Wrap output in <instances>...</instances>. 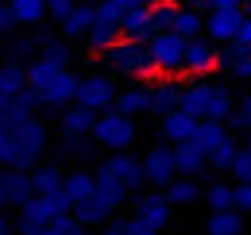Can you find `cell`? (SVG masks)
<instances>
[{
    "mask_svg": "<svg viewBox=\"0 0 251 235\" xmlns=\"http://www.w3.org/2000/svg\"><path fill=\"white\" fill-rule=\"evenodd\" d=\"M104 62H108V70L120 73V77H139V81L162 77L155 58H151V47H147L143 39H127L124 35L120 43H112V47L104 50Z\"/></svg>",
    "mask_w": 251,
    "mask_h": 235,
    "instance_id": "1",
    "label": "cell"
},
{
    "mask_svg": "<svg viewBox=\"0 0 251 235\" xmlns=\"http://www.w3.org/2000/svg\"><path fill=\"white\" fill-rule=\"evenodd\" d=\"M182 108L193 112L197 119H232L236 112V100L224 85H213V81H201V85H186L182 89Z\"/></svg>",
    "mask_w": 251,
    "mask_h": 235,
    "instance_id": "2",
    "label": "cell"
},
{
    "mask_svg": "<svg viewBox=\"0 0 251 235\" xmlns=\"http://www.w3.org/2000/svg\"><path fill=\"white\" fill-rule=\"evenodd\" d=\"M74 208V201L66 197V193H54V197H43V193H31L20 212H16V235H27V232H39V228H47L50 220H58Z\"/></svg>",
    "mask_w": 251,
    "mask_h": 235,
    "instance_id": "3",
    "label": "cell"
},
{
    "mask_svg": "<svg viewBox=\"0 0 251 235\" xmlns=\"http://www.w3.org/2000/svg\"><path fill=\"white\" fill-rule=\"evenodd\" d=\"M89 135L97 139V147H104V150H131L139 127H135V116H124L116 108H104V116H97Z\"/></svg>",
    "mask_w": 251,
    "mask_h": 235,
    "instance_id": "4",
    "label": "cell"
},
{
    "mask_svg": "<svg viewBox=\"0 0 251 235\" xmlns=\"http://www.w3.org/2000/svg\"><path fill=\"white\" fill-rule=\"evenodd\" d=\"M186 43L178 31H158L147 39V47H151V58H155L158 73L162 77H174V73H186Z\"/></svg>",
    "mask_w": 251,
    "mask_h": 235,
    "instance_id": "5",
    "label": "cell"
},
{
    "mask_svg": "<svg viewBox=\"0 0 251 235\" xmlns=\"http://www.w3.org/2000/svg\"><path fill=\"white\" fill-rule=\"evenodd\" d=\"M100 174H112L127 193H139L147 185V174H143V158H135L131 150H108V158L97 166Z\"/></svg>",
    "mask_w": 251,
    "mask_h": 235,
    "instance_id": "6",
    "label": "cell"
},
{
    "mask_svg": "<svg viewBox=\"0 0 251 235\" xmlns=\"http://www.w3.org/2000/svg\"><path fill=\"white\" fill-rule=\"evenodd\" d=\"M116 77L112 73H85L81 81H77V104H85V108H93V112H104V108H112L116 104Z\"/></svg>",
    "mask_w": 251,
    "mask_h": 235,
    "instance_id": "7",
    "label": "cell"
},
{
    "mask_svg": "<svg viewBox=\"0 0 251 235\" xmlns=\"http://www.w3.org/2000/svg\"><path fill=\"white\" fill-rule=\"evenodd\" d=\"M135 220H143V224H151L155 232H162L166 224H170V216H174V201L166 197V189H155V193H135Z\"/></svg>",
    "mask_w": 251,
    "mask_h": 235,
    "instance_id": "8",
    "label": "cell"
},
{
    "mask_svg": "<svg viewBox=\"0 0 251 235\" xmlns=\"http://www.w3.org/2000/svg\"><path fill=\"white\" fill-rule=\"evenodd\" d=\"M12 131H16V139H20V150H24L27 166L43 162V154H47V147H50V131H47V123L31 116V119H24V123H16Z\"/></svg>",
    "mask_w": 251,
    "mask_h": 235,
    "instance_id": "9",
    "label": "cell"
},
{
    "mask_svg": "<svg viewBox=\"0 0 251 235\" xmlns=\"http://www.w3.org/2000/svg\"><path fill=\"white\" fill-rule=\"evenodd\" d=\"M35 193L31 185V170L20 166H0V205L4 208H20L27 197Z\"/></svg>",
    "mask_w": 251,
    "mask_h": 235,
    "instance_id": "10",
    "label": "cell"
},
{
    "mask_svg": "<svg viewBox=\"0 0 251 235\" xmlns=\"http://www.w3.org/2000/svg\"><path fill=\"white\" fill-rule=\"evenodd\" d=\"M143 174H147V185L155 189H166L174 177H178V162H174V147H151L143 154Z\"/></svg>",
    "mask_w": 251,
    "mask_h": 235,
    "instance_id": "11",
    "label": "cell"
},
{
    "mask_svg": "<svg viewBox=\"0 0 251 235\" xmlns=\"http://www.w3.org/2000/svg\"><path fill=\"white\" fill-rule=\"evenodd\" d=\"M240 24H244V8H213L205 16V39L228 43V39L240 35Z\"/></svg>",
    "mask_w": 251,
    "mask_h": 235,
    "instance_id": "12",
    "label": "cell"
},
{
    "mask_svg": "<svg viewBox=\"0 0 251 235\" xmlns=\"http://www.w3.org/2000/svg\"><path fill=\"white\" fill-rule=\"evenodd\" d=\"M93 24H97L93 4H89V0H77V4H74V8L66 12L62 20H58V35L74 43V39H85V31L93 27Z\"/></svg>",
    "mask_w": 251,
    "mask_h": 235,
    "instance_id": "13",
    "label": "cell"
},
{
    "mask_svg": "<svg viewBox=\"0 0 251 235\" xmlns=\"http://www.w3.org/2000/svg\"><path fill=\"white\" fill-rule=\"evenodd\" d=\"M77 81H81V77L66 66L62 73L39 93V96H43V108H66V104H74V96H77Z\"/></svg>",
    "mask_w": 251,
    "mask_h": 235,
    "instance_id": "14",
    "label": "cell"
},
{
    "mask_svg": "<svg viewBox=\"0 0 251 235\" xmlns=\"http://www.w3.org/2000/svg\"><path fill=\"white\" fill-rule=\"evenodd\" d=\"M31 185H35V193H43V197L66 193V170H62V162H54V158L35 162V166H31Z\"/></svg>",
    "mask_w": 251,
    "mask_h": 235,
    "instance_id": "15",
    "label": "cell"
},
{
    "mask_svg": "<svg viewBox=\"0 0 251 235\" xmlns=\"http://www.w3.org/2000/svg\"><path fill=\"white\" fill-rule=\"evenodd\" d=\"M220 66V50L213 47V39H189L186 43V73H209Z\"/></svg>",
    "mask_w": 251,
    "mask_h": 235,
    "instance_id": "16",
    "label": "cell"
},
{
    "mask_svg": "<svg viewBox=\"0 0 251 235\" xmlns=\"http://www.w3.org/2000/svg\"><path fill=\"white\" fill-rule=\"evenodd\" d=\"M197 123H201V119L178 104L174 112H166V116H162V123H158V127H162V139H166V143H186V139H193Z\"/></svg>",
    "mask_w": 251,
    "mask_h": 235,
    "instance_id": "17",
    "label": "cell"
},
{
    "mask_svg": "<svg viewBox=\"0 0 251 235\" xmlns=\"http://www.w3.org/2000/svg\"><path fill=\"white\" fill-rule=\"evenodd\" d=\"M74 220L81 224V228H104L108 220H112V208L104 205L97 193H89V197H81V201H74Z\"/></svg>",
    "mask_w": 251,
    "mask_h": 235,
    "instance_id": "18",
    "label": "cell"
},
{
    "mask_svg": "<svg viewBox=\"0 0 251 235\" xmlns=\"http://www.w3.org/2000/svg\"><path fill=\"white\" fill-rule=\"evenodd\" d=\"M174 162H178V174L201 177L205 170H209V150H201L193 139H186V143H174Z\"/></svg>",
    "mask_w": 251,
    "mask_h": 235,
    "instance_id": "19",
    "label": "cell"
},
{
    "mask_svg": "<svg viewBox=\"0 0 251 235\" xmlns=\"http://www.w3.org/2000/svg\"><path fill=\"white\" fill-rule=\"evenodd\" d=\"M93 123H97V112L74 100V104H66L62 116H58V131H62V135H89Z\"/></svg>",
    "mask_w": 251,
    "mask_h": 235,
    "instance_id": "20",
    "label": "cell"
},
{
    "mask_svg": "<svg viewBox=\"0 0 251 235\" xmlns=\"http://www.w3.org/2000/svg\"><path fill=\"white\" fill-rule=\"evenodd\" d=\"M120 31H124L127 39H151L155 35V24H151V4H135V8H127L124 20H120Z\"/></svg>",
    "mask_w": 251,
    "mask_h": 235,
    "instance_id": "21",
    "label": "cell"
},
{
    "mask_svg": "<svg viewBox=\"0 0 251 235\" xmlns=\"http://www.w3.org/2000/svg\"><path fill=\"white\" fill-rule=\"evenodd\" d=\"M112 108H116V112H124V116H143V112H151V85L120 89Z\"/></svg>",
    "mask_w": 251,
    "mask_h": 235,
    "instance_id": "22",
    "label": "cell"
},
{
    "mask_svg": "<svg viewBox=\"0 0 251 235\" xmlns=\"http://www.w3.org/2000/svg\"><path fill=\"white\" fill-rule=\"evenodd\" d=\"M209 235H244V212L240 208H220L209 212Z\"/></svg>",
    "mask_w": 251,
    "mask_h": 235,
    "instance_id": "23",
    "label": "cell"
},
{
    "mask_svg": "<svg viewBox=\"0 0 251 235\" xmlns=\"http://www.w3.org/2000/svg\"><path fill=\"white\" fill-rule=\"evenodd\" d=\"M8 8L20 27H39L47 20V0H8Z\"/></svg>",
    "mask_w": 251,
    "mask_h": 235,
    "instance_id": "24",
    "label": "cell"
},
{
    "mask_svg": "<svg viewBox=\"0 0 251 235\" xmlns=\"http://www.w3.org/2000/svg\"><path fill=\"white\" fill-rule=\"evenodd\" d=\"M62 70H66V66H54L50 58H43V54H39V58L27 62V85H31L35 93H43V89L50 85V81H54Z\"/></svg>",
    "mask_w": 251,
    "mask_h": 235,
    "instance_id": "25",
    "label": "cell"
},
{
    "mask_svg": "<svg viewBox=\"0 0 251 235\" xmlns=\"http://www.w3.org/2000/svg\"><path fill=\"white\" fill-rule=\"evenodd\" d=\"M170 31H178L182 39H197V35L205 31V12H197L193 4H182V8L174 12V27Z\"/></svg>",
    "mask_w": 251,
    "mask_h": 235,
    "instance_id": "26",
    "label": "cell"
},
{
    "mask_svg": "<svg viewBox=\"0 0 251 235\" xmlns=\"http://www.w3.org/2000/svg\"><path fill=\"white\" fill-rule=\"evenodd\" d=\"M228 135H232V131H228V123H224V119H201V123H197V131H193V143H197L201 150H213V147H220Z\"/></svg>",
    "mask_w": 251,
    "mask_h": 235,
    "instance_id": "27",
    "label": "cell"
},
{
    "mask_svg": "<svg viewBox=\"0 0 251 235\" xmlns=\"http://www.w3.org/2000/svg\"><path fill=\"white\" fill-rule=\"evenodd\" d=\"M124 39V31H120V24H93V27L85 31V43H89V50L93 54H104L112 43H120Z\"/></svg>",
    "mask_w": 251,
    "mask_h": 235,
    "instance_id": "28",
    "label": "cell"
},
{
    "mask_svg": "<svg viewBox=\"0 0 251 235\" xmlns=\"http://www.w3.org/2000/svg\"><path fill=\"white\" fill-rule=\"evenodd\" d=\"M97 193V174H89L85 166H74L70 174H66V197L70 201H81V197H89Z\"/></svg>",
    "mask_w": 251,
    "mask_h": 235,
    "instance_id": "29",
    "label": "cell"
},
{
    "mask_svg": "<svg viewBox=\"0 0 251 235\" xmlns=\"http://www.w3.org/2000/svg\"><path fill=\"white\" fill-rule=\"evenodd\" d=\"M27 89V66L24 62H8L0 66V96H16Z\"/></svg>",
    "mask_w": 251,
    "mask_h": 235,
    "instance_id": "30",
    "label": "cell"
},
{
    "mask_svg": "<svg viewBox=\"0 0 251 235\" xmlns=\"http://www.w3.org/2000/svg\"><path fill=\"white\" fill-rule=\"evenodd\" d=\"M97 197H100L104 205H108L112 212H116V208L124 205V201L131 197V193H127V189H124V185H120V181H116L112 174H100V170H97Z\"/></svg>",
    "mask_w": 251,
    "mask_h": 235,
    "instance_id": "31",
    "label": "cell"
},
{
    "mask_svg": "<svg viewBox=\"0 0 251 235\" xmlns=\"http://www.w3.org/2000/svg\"><path fill=\"white\" fill-rule=\"evenodd\" d=\"M0 166H20V170H31L24 150H20V139L12 127H0Z\"/></svg>",
    "mask_w": 251,
    "mask_h": 235,
    "instance_id": "32",
    "label": "cell"
},
{
    "mask_svg": "<svg viewBox=\"0 0 251 235\" xmlns=\"http://www.w3.org/2000/svg\"><path fill=\"white\" fill-rule=\"evenodd\" d=\"M166 197H170L174 205H193V201H201V185H197V177L178 174L170 185H166Z\"/></svg>",
    "mask_w": 251,
    "mask_h": 235,
    "instance_id": "33",
    "label": "cell"
},
{
    "mask_svg": "<svg viewBox=\"0 0 251 235\" xmlns=\"http://www.w3.org/2000/svg\"><path fill=\"white\" fill-rule=\"evenodd\" d=\"M178 104H182V89L178 85H151V112L166 116V112H174Z\"/></svg>",
    "mask_w": 251,
    "mask_h": 235,
    "instance_id": "34",
    "label": "cell"
},
{
    "mask_svg": "<svg viewBox=\"0 0 251 235\" xmlns=\"http://www.w3.org/2000/svg\"><path fill=\"white\" fill-rule=\"evenodd\" d=\"M205 208H209V212L236 208V185H228V181H213V185L205 189Z\"/></svg>",
    "mask_w": 251,
    "mask_h": 235,
    "instance_id": "35",
    "label": "cell"
},
{
    "mask_svg": "<svg viewBox=\"0 0 251 235\" xmlns=\"http://www.w3.org/2000/svg\"><path fill=\"white\" fill-rule=\"evenodd\" d=\"M236 154H240V143L228 135L220 147L209 150V166H213V170H224V174H232V162H236Z\"/></svg>",
    "mask_w": 251,
    "mask_h": 235,
    "instance_id": "36",
    "label": "cell"
},
{
    "mask_svg": "<svg viewBox=\"0 0 251 235\" xmlns=\"http://www.w3.org/2000/svg\"><path fill=\"white\" fill-rule=\"evenodd\" d=\"M70 139V158H74V166H85L89 158H93V147H97V139L89 143V135H66Z\"/></svg>",
    "mask_w": 251,
    "mask_h": 235,
    "instance_id": "37",
    "label": "cell"
},
{
    "mask_svg": "<svg viewBox=\"0 0 251 235\" xmlns=\"http://www.w3.org/2000/svg\"><path fill=\"white\" fill-rule=\"evenodd\" d=\"M39 54L50 58L54 66H70V39H50V43H43Z\"/></svg>",
    "mask_w": 251,
    "mask_h": 235,
    "instance_id": "38",
    "label": "cell"
},
{
    "mask_svg": "<svg viewBox=\"0 0 251 235\" xmlns=\"http://www.w3.org/2000/svg\"><path fill=\"white\" fill-rule=\"evenodd\" d=\"M174 12H178L174 4H158V0H155V8H151V24H155V35H158V31H170V27H174Z\"/></svg>",
    "mask_w": 251,
    "mask_h": 235,
    "instance_id": "39",
    "label": "cell"
},
{
    "mask_svg": "<svg viewBox=\"0 0 251 235\" xmlns=\"http://www.w3.org/2000/svg\"><path fill=\"white\" fill-rule=\"evenodd\" d=\"M232 131H244L248 135L251 131V96H244V100H236V112H232Z\"/></svg>",
    "mask_w": 251,
    "mask_h": 235,
    "instance_id": "40",
    "label": "cell"
},
{
    "mask_svg": "<svg viewBox=\"0 0 251 235\" xmlns=\"http://www.w3.org/2000/svg\"><path fill=\"white\" fill-rule=\"evenodd\" d=\"M232 177H236V181H251V143L240 147L236 162H232Z\"/></svg>",
    "mask_w": 251,
    "mask_h": 235,
    "instance_id": "41",
    "label": "cell"
},
{
    "mask_svg": "<svg viewBox=\"0 0 251 235\" xmlns=\"http://www.w3.org/2000/svg\"><path fill=\"white\" fill-rule=\"evenodd\" d=\"M93 12H97V24H120L124 20V8H116L112 0H97Z\"/></svg>",
    "mask_w": 251,
    "mask_h": 235,
    "instance_id": "42",
    "label": "cell"
},
{
    "mask_svg": "<svg viewBox=\"0 0 251 235\" xmlns=\"http://www.w3.org/2000/svg\"><path fill=\"white\" fill-rule=\"evenodd\" d=\"M16 27H20V24H16L12 8H8V4H0V47H4V39H8V35H12Z\"/></svg>",
    "mask_w": 251,
    "mask_h": 235,
    "instance_id": "43",
    "label": "cell"
},
{
    "mask_svg": "<svg viewBox=\"0 0 251 235\" xmlns=\"http://www.w3.org/2000/svg\"><path fill=\"white\" fill-rule=\"evenodd\" d=\"M228 70H232V77H236V81H251V54L228 62Z\"/></svg>",
    "mask_w": 251,
    "mask_h": 235,
    "instance_id": "44",
    "label": "cell"
},
{
    "mask_svg": "<svg viewBox=\"0 0 251 235\" xmlns=\"http://www.w3.org/2000/svg\"><path fill=\"white\" fill-rule=\"evenodd\" d=\"M236 208L251 212V181H236Z\"/></svg>",
    "mask_w": 251,
    "mask_h": 235,
    "instance_id": "45",
    "label": "cell"
},
{
    "mask_svg": "<svg viewBox=\"0 0 251 235\" xmlns=\"http://www.w3.org/2000/svg\"><path fill=\"white\" fill-rule=\"evenodd\" d=\"M74 4H77V0H47V16H54V20H62V16L70 12V8H74Z\"/></svg>",
    "mask_w": 251,
    "mask_h": 235,
    "instance_id": "46",
    "label": "cell"
},
{
    "mask_svg": "<svg viewBox=\"0 0 251 235\" xmlns=\"http://www.w3.org/2000/svg\"><path fill=\"white\" fill-rule=\"evenodd\" d=\"M127 235H158V232L151 228V224H143V220L131 216V220H127Z\"/></svg>",
    "mask_w": 251,
    "mask_h": 235,
    "instance_id": "47",
    "label": "cell"
},
{
    "mask_svg": "<svg viewBox=\"0 0 251 235\" xmlns=\"http://www.w3.org/2000/svg\"><path fill=\"white\" fill-rule=\"evenodd\" d=\"M100 235H127V220H108Z\"/></svg>",
    "mask_w": 251,
    "mask_h": 235,
    "instance_id": "48",
    "label": "cell"
},
{
    "mask_svg": "<svg viewBox=\"0 0 251 235\" xmlns=\"http://www.w3.org/2000/svg\"><path fill=\"white\" fill-rule=\"evenodd\" d=\"M244 47H251V12H244V24H240V35H236Z\"/></svg>",
    "mask_w": 251,
    "mask_h": 235,
    "instance_id": "49",
    "label": "cell"
},
{
    "mask_svg": "<svg viewBox=\"0 0 251 235\" xmlns=\"http://www.w3.org/2000/svg\"><path fill=\"white\" fill-rule=\"evenodd\" d=\"M0 235H16V220H8L4 212H0Z\"/></svg>",
    "mask_w": 251,
    "mask_h": 235,
    "instance_id": "50",
    "label": "cell"
},
{
    "mask_svg": "<svg viewBox=\"0 0 251 235\" xmlns=\"http://www.w3.org/2000/svg\"><path fill=\"white\" fill-rule=\"evenodd\" d=\"M189 4H193V8H197V12H205V16H209V12H213V0H189Z\"/></svg>",
    "mask_w": 251,
    "mask_h": 235,
    "instance_id": "51",
    "label": "cell"
},
{
    "mask_svg": "<svg viewBox=\"0 0 251 235\" xmlns=\"http://www.w3.org/2000/svg\"><path fill=\"white\" fill-rule=\"evenodd\" d=\"M213 8H244V0H213Z\"/></svg>",
    "mask_w": 251,
    "mask_h": 235,
    "instance_id": "52",
    "label": "cell"
},
{
    "mask_svg": "<svg viewBox=\"0 0 251 235\" xmlns=\"http://www.w3.org/2000/svg\"><path fill=\"white\" fill-rule=\"evenodd\" d=\"M0 127H8V96H0Z\"/></svg>",
    "mask_w": 251,
    "mask_h": 235,
    "instance_id": "53",
    "label": "cell"
},
{
    "mask_svg": "<svg viewBox=\"0 0 251 235\" xmlns=\"http://www.w3.org/2000/svg\"><path fill=\"white\" fill-rule=\"evenodd\" d=\"M112 4H116V8H124V12H127V8H135V4H147V0H112Z\"/></svg>",
    "mask_w": 251,
    "mask_h": 235,
    "instance_id": "54",
    "label": "cell"
},
{
    "mask_svg": "<svg viewBox=\"0 0 251 235\" xmlns=\"http://www.w3.org/2000/svg\"><path fill=\"white\" fill-rule=\"evenodd\" d=\"M158 4H174V8H182V4H189V0H158Z\"/></svg>",
    "mask_w": 251,
    "mask_h": 235,
    "instance_id": "55",
    "label": "cell"
},
{
    "mask_svg": "<svg viewBox=\"0 0 251 235\" xmlns=\"http://www.w3.org/2000/svg\"><path fill=\"white\" fill-rule=\"evenodd\" d=\"M244 4H251V0H244Z\"/></svg>",
    "mask_w": 251,
    "mask_h": 235,
    "instance_id": "56",
    "label": "cell"
},
{
    "mask_svg": "<svg viewBox=\"0 0 251 235\" xmlns=\"http://www.w3.org/2000/svg\"><path fill=\"white\" fill-rule=\"evenodd\" d=\"M89 4H97V0H89Z\"/></svg>",
    "mask_w": 251,
    "mask_h": 235,
    "instance_id": "57",
    "label": "cell"
},
{
    "mask_svg": "<svg viewBox=\"0 0 251 235\" xmlns=\"http://www.w3.org/2000/svg\"><path fill=\"white\" fill-rule=\"evenodd\" d=\"M205 235H209V232H205Z\"/></svg>",
    "mask_w": 251,
    "mask_h": 235,
    "instance_id": "58",
    "label": "cell"
},
{
    "mask_svg": "<svg viewBox=\"0 0 251 235\" xmlns=\"http://www.w3.org/2000/svg\"><path fill=\"white\" fill-rule=\"evenodd\" d=\"M0 208H4V205H0Z\"/></svg>",
    "mask_w": 251,
    "mask_h": 235,
    "instance_id": "59",
    "label": "cell"
}]
</instances>
